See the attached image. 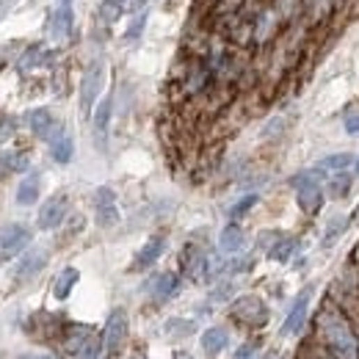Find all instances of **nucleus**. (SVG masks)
<instances>
[{"instance_id": "1", "label": "nucleus", "mask_w": 359, "mask_h": 359, "mask_svg": "<svg viewBox=\"0 0 359 359\" xmlns=\"http://www.w3.org/2000/svg\"><path fill=\"white\" fill-rule=\"evenodd\" d=\"M318 337L332 359H359V340L337 310H323L318 318Z\"/></svg>"}, {"instance_id": "2", "label": "nucleus", "mask_w": 359, "mask_h": 359, "mask_svg": "<svg viewBox=\"0 0 359 359\" xmlns=\"http://www.w3.org/2000/svg\"><path fill=\"white\" fill-rule=\"evenodd\" d=\"M290 185L296 188V202L307 215L318 213L323 205V169H304L298 171Z\"/></svg>"}, {"instance_id": "3", "label": "nucleus", "mask_w": 359, "mask_h": 359, "mask_svg": "<svg viewBox=\"0 0 359 359\" xmlns=\"http://www.w3.org/2000/svg\"><path fill=\"white\" fill-rule=\"evenodd\" d=\"M229 315H232V321H238L240 326H249V329H263L268 323V318H271L268 304L254 293L238 296L229 304Z\"/></svg>"}, {"instance_id": "4", "label": "nucleus", "mask_w": 359, "mask_h": 359, "mask_svg": "<svg viewBox=\"0 0 359 359\" xmlns=\"http://www.w3.org/2000/svg\"><path fill=\"white\" fill-rule=\"evenodd\" d=\"M125 340H128V312L122 307H116V310H111L105 329H102V351L108 357H119L125 349Z\"/></svg>"}, {"instance_id": "5", "label": "nucleus", "mask_w": 359, "mask_h": 359, "mask_svg": "<svg viewBox=\"0 0 359 359\" xmlns=\"http://www.w3.org/2000/svg\"><path fill=\"white\" fill-rule=\"evenodd\" d=\"M102 83H105V64L102 61H91L83 77H80V114L89 116L100 91H102Z\"/></svg>"}, {"instance_id": "6", "label": "nucleus", "mask_w": 359, "mask_h": 359, "mask_svg": "<svg viewBox=\"0 0 359 359\" xmlns=\"http://www.w3.org/2000/svg\"><path fill=\"white\" fill-rule=\"evenodd\" d=\"M31 243V229L25 224H6L0 229V260H11Z\"/></svg>"}, {"instance_id": "7", "label": "nucleus", "mask_w": 359, "mask_h": 359, "mask_svg": "<svg viewBox=\"0 0 359 359\" xmlns=\"http://www.w3.org/2000/svg\"><path fill=\"white\" fill-rule=\"evenodd\" d=\"M183 271L191 282H205L211 280V254L197 246V243H188L183 249Z\"/></svg>"}, {"instance_id": "8", "label": "nucleus", "mask_w": 359, "mask_h": 359, "mask_svg": "<svg viewBox=\"0 0 359 359\" xmlns=\"http://www.w3.org/2000/svg\"><path fill=\"white\" fill-rule=\"evenodd\" d=\"M94 215H97V227L111 229L119 224V205H116V194L108 185H100L94 191Z\"/></svg>"}, {"instance_id": "9", "label": "nucleus", "mask_w": 359, "mask_h": 359, "mask_svg": "<svg viewBox=\"0 0 359 359\" xmlns=\"http://www.w3.org/2000/svg\"><path fill=\"white\" fill-rule=\"evenodd\" d=\"M67 213H70V197H67V194H53V197L39 208L36 224H39V229H45V232L59 229V227L64 224Z\"/></svg>"}, {"instance_id": "10", "label": "nucleus", "mask_w": 359, "mask_h": 359, "mask_svg": "<svg viewBox=\"0 0 359 359\" xmlns=\"http://www.w3.org/2000/svg\"><path fill=\"white\" fill-rule=\"evenodd\" d=\"M310 298H312V287H304L296 296L285 323H282V337H293V335H298L304 329V321H307V312H310Z\"/></svg>"}, {"instance_id": "11", "label": "nucleus", "mask_w": 359, "mask_h": 359, "mask_svg": "<svg viewBox=\"0 0 359 359\" xmlns=\"http://www.w3.org/2000/svg\"><path fill=\"white\" fill-rule=\"evenodd\" d=\"M25 125L31 128V133L36 139H45V142H53L59 133H61V125L53 119V114L47 108H33L25 114Z\"/></svg>"}, {"instance_id": "12", "label": "nucleus", "mask_w": 359, "mask_h": 359, "mask_svg": "<svg viewBox=\"0 0 359 359\" xmlns=\"http://www.w3.org/2000/svg\"><path fill=\"white\" fill-rule=\"evenodd\" d=\"M45 266H47V249H31V252H25V257L17 263L14 280H17L20 285H22V282H31Z\"/></svg>"}, {"instance_id": "13", "label": "nucleus", "mask_w": 359, "mask_h": 359, "mask_svg": "<svg viewBox=\"0 0 359 359\" xmlns=\"http://www.w3.org/2000/svg\"><path fill=\"white\" fill-rule=\"evenodd\" d=\"M111 114H114V97H102L91 114V128H94V142L102 149L108 139V128H111Z\"/></svg>"}, {"instance_id": "14", "label": "nucleus", "mask_w": 359, "mask_h": 359, "mask_svg": "<svg viewBox=\"0 0 359 359\" xmlns=\"http://www.w3.org/2000/svg\"><path fill=\"white\" fill-rule=\"evenodd\" d=\"M72 33V6L59 3V8L47 20V36L50 42H67Z\"/></svg>"}, {"instance_id": "15", "label": "nucleus", "mask_w": 359, "mask_h": 359, "mask_svg": "<svg viewBox=\"0 0 359 359\" xmlns=\"http://www.w3.org/2000/svg\"><path fill=\"white\" fill-rule=\"evenodd\" d=\"M146 290H149V296L155 298V304H166L171 296H177V290H180V277L171 274V271H163V274H158V277L149 280Z\"/></svg>"}, {"instance_id": "16", "label": "nucleus", "mask_w": 359, "mask_h": 359, "mask_svg": "<svg viewBox=\"0 0 359 359\" xmlns=\"http://www.w3.org/2000/svg\"><path fill=\"white\" fill-rule=\"evenodd\" d=\"M39 197H42V174H39V171H31V174H25L22 183L17 185V205L31 208V205L39 202Z\"/></svg>"}, {"instance_id": "17", "label": "nucleus", "mask_w": 359, "mask_h": 359, "mask_svg": "<svg viewBox=\"0 0 359 359\" xmlns=\"http://www.w3.org/2000/svg\"><path fill=\"white\" fill-rule=\"evenodd\" d=\"M163 249H166V238H163V235H152V238H149V240H146V243L142 246V252L136 254V263H133V268H136V271H144V268L155 266V263L160 260Z\"/></svg>"}, {"instance_id": "18", "label": "nucleus", "mask_w": 359, "mask_h": 359, "mask_svg": "<svg viewBox=\"0 0 359 359\" xmlns=\"http://www.w3.org/2000/svg\"><path fill=\"white\" fill-rule=\"evenodd\" d=\"M243 246H246V232H243L235 221L227 224V227L221 229V235H218V249H221L224 254H238Z\"/></svg>"}, {"instance_id": "19", "label": "nucleus", "mask_w": 359, "mask_h": 359, "mask_svg": "<svg viewBox=\"0 0 359 359\" xmlns=\"http://www.w3.org/2000/svg\"><path fill=\"white\" fill-rule=\"evenodd\" d=\"M227 346H229V332H227L224 326H211V329H205V335H202V351H205V357L208 359L218 357Z\"/></svg>"}, {"instance_id": "20", "label": "nucleus", "mask_w": 359, "mask_h": 359, "mask_svg": "<svg viewBox=\"0 0 359 359\" xmlns=\"http://www.w3.org/2000/svg\"><path fill=\"white\" fill-rule=\"evenodd\" d=\"M53 64V53L45 47V45H33V47H28L25 53H22V59H20V72H31L36 70V67H50Z\"/></svg>"}, {"instance_id": "21", "label": "nucleus", "mask_w": 359, "mask_h": 359, "mask_svg": "<svg viewBox=\"0 0 359 359\" xmlns=\"http://www.w3.org/2000/svg\"><path fill=\"white\" fill-rule=\"evenodd\" d=\"M77 280H80V271H77V268H72V266L61 268V271H59V277L53 280V296H56L59 301L70 298L72 287L77 285Z\"/></svg>"}, {"instance_id": "22", "label": "nucleus", "mask_w": 359, "mask_h": 359, "mask_svg": "<svg viewBox=\"0 0 359 359\" xmlns=\"http://www.w3.org/2000/svg\"><path fill=\"white\" fill-rule=\"evenodd\" d=\"M194 321H188V318H169L166 323H163V337L166 340H185V337H191L194 335Z\"/></svg>"}, {"instance_id": "23", "label": "nucleus", "mask_w": 359, "mask_h": 359, "mask_svg": "<svg viewBox=\"0 0 359 359\" xmlns=\"http://www.w3.org/2000/svg\"><path fill=\"white\" fill-rule=\"evenodd\" d=\"M25 169H28V155L25 152L0 149V177L14 174V171H25Z\"/></svg>"}, {"instance_id": "24", "label": "nucleus", "mask_w": 359, "mask_h": 359, "mask_svg": "<svg viewBox=\"0 0 359 359\" xmlns=\"http://www.w3.org/2000/svg\"><path fill=\"white\" fill-rule=\"evenodd\" d=\"M50 155H53V160H56V163H61V166L72 160V155H75V142H72L64 130L50 142Z\"/></svg>"}, {"instance_id": "25", "label": "nucleus", "mask_w": 359, "mask_h": 359, "mask_svg": "<svg viewBox=\"0 0 359 359\" xmlns=\"http://www.w3.org/2000/svg\"><path fill=\"white\" fill-rule=\"evenodd\" d=\"M91 335H94V332H91L89 326H70V329H67V337H64V351L75 357V354L86 346V340H89Z\"/></svg>"}, {"instance_id": "26", "label": "nucleus", "mask_w": 359, "mask_h": 359, "mask_svg": "<svg viewBox=\"0 0 359 359\" xmlns=\"http://www.w3.org/2000/svg\"><path fill=\"white\" fill-rule=\"evenodd\" d=\"M357 160H354V155L351 152H335V155H326V158H321V169L323 171H346L349 166H354Z\"/></svg>"}, {"instance_id": "27", "label": "nucleus", "mask_w": 359, "mask_h": 359, "mask_svg": "<svg viewBox=\"0 0 359 359\" xmlns=\"http://www.w3.org/2000/svg\"><path fill=\"white\" fill-rule=\"evenodd\" d=\"M293 252H296V238H277V240L268 246V257H271L274 263H287Z\"/></svg>"}, {"instance_id": "28", "label": "nucleus", "mask_w": 359, "mask_h": 359, "mask_svg": "<svg viewBox=\"0 0 359 359\" xmlns=\"http://www.w3.org/2000/svg\"><path fill=\"white\" fill-rule=\"evenodd\" d=\"M349 191H351V174H346V171H335V177L326 183V194H329L332 199H343Z\"/></svg>"}, {"instance_id": "29", "label": "nucleus", "mask_w": 359, "mask_h": 359, "mask_svg": "<svg viewBox=\"0 0 359 359\" xmlns=\"http://www.w3.org/2000/svg\"><path fill=\"white\" fill-rule=\"evenodd\" d=\"M349 229V215H335L329 224H326V232H323V246H335L337 238Z\"/></svg>"}, {"instance_id": "30", "label": "nucleus", "mask_w": 359, "mask_h": 359, "mask_svg": "<svg viewBox=\"0 0 359 359\" xmlns=\"http://www.w3.org/2000/svg\"><path fill=\"white\" fill-rule=\"evenodd\" d=\"M122 14H125V6H122L119 0H102V3H100V20H102L105 25H114Z\"/></svg>"}, {"instance_id": "31", "label": "nucleus", "mask_w": 359, "mask_h": 359, "mask_svg": "<svg viewBox=\"0 0 359 359\" xmlns=\"http://www.w3.org/2000/svg\"><path fill=\"white\" fill-rule=\"evenodd\" d=\"M100 351H102V337H97V335H91L89 340H86V346L75 354V359H97L100 357Z\"/></svg>"}, {"instance_id": "32", "label": "nucleus", "mask_w": 359, "mask_h": 359, "mask_svg": "<svg viewBox=\"0 0 359 359\" xmlns=\"http://www.w3.org/2000/svg\"><path fill=\"white\" fill-rule=\"evenodd\" d=\"M254 205H257V194H246L243 199H238V202L229 208V218H240V215H246Z\"/></svg>"}, {"instance_id": "33", "label": "nucleus", "mask_w": 359, "mask_h": 359, "mask_svg": "<svg viewBox=\"0 0 359 359\" xmlns=\"http://www.w3.org/2000/svg\"><path fill=\"white\" fill-rule=\"evenodd\" d=\"M144 25H146V11H142V14H139V17L130 22V28L125 31V39H128V42L139 39V36H142V31H144Z\"/></svg>"}, {"instance_id": "34", "label": "nucleus", "mask_w": 359, "mask_h": 359, "mask_svg": "<svg viewBox=\"0 0 359 359\" xmlns=\"http://www.w3.org/2000/svg\"><path fill=\"white\" fill-rule=\"evenodd\" d=\"M343 128H346V133H349V136L359 139V114H349V116L343 119Z\"/></svg>"}, {"instance_id": "35", "label": "nucleus", "mask_w": 359, "mask_h": 359, "mask_svg": "<svg viewBox=\"0 0 359 359\" xmlns=\"http://www.w3.org/2000/svg\"><path fill=\"white\" fill-rule=\"evenodd\" d=\"M254 351H257V343H243V346L238 349L235 359H252L254 357Z\"/></svg>"}, {"instance_id": "36", "label": "nucleus", "mask_w": 359, "mask_h": 359, "mask_svg": "<svg viewBox=\"0 0 359 359\" xmlns=\"http://www.w3.org/2000/svg\"><path fill=\"white\" fill-rule=\"evenodd\" d=\"M229 293H232V285H229V282H224L221 287H215L213 296H211V298H213V301H224V298H227Z\"/></svg>"}, {"instance_id": "37", "label": "nucleus", "mask_w": 359, "mask_h": 359, "mask_svg": "<svg viewBox=\"0 0 359 359\" xmlns=\"http://www.w3.org/2000/svg\"><path fill=\"white\" fill-rule=\"evenodd\" d=\"M14 133V119H0V139H6V136H11Z\"/></svg>"}, {"instance_id": "38", "label": "nucleus", "mask_w": 359, "mask_h": 359, "mask_svg": "<svg viewBox=\"0 0 359 359\" xmlns=\"http://www.w3.org/2000/svg\"><path fill=\"white\" fill-rule=\"evenodd\" d=\"M144 3L146 0H125V11H139V8H144Z\"/></svg>"}, {"instance_id": "39", "label": "nucleus", "mask_w": 359, "mask_h": 359, "mask_svg": "<svg viewBox=\"0 0 359 359\" xmlns=\"http://www.w3.org/2000/svg\"><path fill=\"white\" fill-rule=\"evenodd\" d=\"M25 359H53L50 354H31V357H25Z\"/></svg>"}, {"instance_id": "40", "label": "nucleus", "mask_w": 359, "mask_h": 359, "mask_svg": "<svg viewBox=\"0 0 359 359\" xmlns=\"http://www.w3.org/2000/svg\"><path fill=\"white\" fill-rule=\"evenodd\" d=\"M171 359H191V354H185V351H177V354H174Z\"/></svg>"}, {"instance_id": "41", "label": "nucleus", "mask_w": 359, "mask_h": 359, "mask_svg": "<svg viewBox=\"0 0 359 359\" xmlns=\"http://www.w3.org/2000/svg\"><path fill=\"white\" fill-rule=\"evenodd\" d=\"M354 171L359 174V158H357V163H354Z\"/></svg>"}, {"instance_id": "42", "label": "nucleus", "mask_w": 359, "mask_h": 359, "mask_svg": "<svg viewBox=\"0 0 359 359\" xmlns=\"http://www.w3.org/2000/svg\"><path fill=\"white\" fill-rule=\"evenodd\" d=\"M59 3H64V6H72V0H59Z\"/></svg>"}, {"instance_id": "43", "label": "nucleus", "mask_w": 359, "mask_h": 359, "mask_svg": "<svg viewBox=\"0 0 359 359\" xmlns=\"http://www.w3.org/2000/svg\"><path fill=\"white\" fill-rule=\"evenodd\" d=\"M257 359H266V357H257Z\"/></svg>"}]
</instances>
